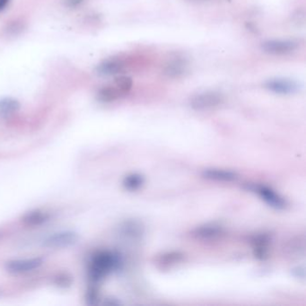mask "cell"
Listing matches in <instances>:
<instances>
[{"label": "cell", "mask_w": 306, "mask_h": 306, "mask_svg": "<svg viewBox=\"0 0 306 306\" xmlns=\"http://www.w3.org/2000/svg\"><path fill=\"white\" fill-rule=\"evenodd\" d=\"M121 264V256L115 252L103 250L93 253L87 265L90 281L93 284L99 283L111 272L119 270Z\"/></svg>", "instance_id": "obj_1"}, {"label": "cell", "mask_w": 306, "mask_h": 306, "mask_svg": "<svg viewBox=\"0 0 306 306\" xmlns=\"http://www.w3.org/2000/svg\"><path fill=\"white\" fill-rule=\"evenodd\" d=\"M244 189L259 195L261 200L275 209H285L288 206L286 200L267 186L258 183H246Z\"/></svg>", "instance_id": "obj_2"}, {"label": "cell", "mask_w": 306, "mask_h": 306, "mask_svg": "<svg viewBox=\"0 0 306 306\" xmlns=\"http://www.w3.org/2000/svg\"><path fill=\"white\" fill-rule=\"evenodd\" d=\"M224 100V95L219 92L206 91L192 97L189 105L195 110H211L219 106Z\"/></svg>", "instance_id": "obj_3"}, {"label": "cell", "mask_w": 306, "mask_h": 306, "mask_svg": "<svg viewBox=\"0 0 306 306\" xmlns=\"http://www.w3.org/2000/svg\"><path fill=\"white\" fill-rule=\"evenodd\" d=\"M79 234L75 231L57 232L47 236L43 240V245L51 249H63L75 244L79 241Z\"/></svg>", "instance_id": "obj_4"}, {"label": "cell", "mask_w": 306, "mask_h": 306, "mask_svg": "<svg viewBox=\"0 0 306 306\" xmlns=\"http://www.w3.org/2000/svg\"><path fill=\"white\" fill-rule=\"evenodd\" d=\"M43 264V260L40 257L26 258L7 261L5 269L11 274H25L38 270Z\"/></svg>", "instance_id": "obj_5"}, {"label": "cell", "mask_w": 306, "mask_h": 306, "mask_svg": "<svg viewBox=\"0 0 306 306\" xmlns=\"http://www.w3.org/2000/svg\"><path fill=\"white\" fill-rule=\"evenodd\" d=\"M264 87L278 94H292L299 90V86L296 81L286 79H269L264 83Z\"/></svg>", "instance_id": "obj_6"}, {"label": "cell", "mask_w": 306, "mask_h": 306, "mask_svg": "<svg viewBox=\"0 0 306 306\" xmlns=\"http://www.w3.org/2000/svg\"><path fill=\"white\" fill-rule=\"evenodd\" d=\"M298 48V43L291 40H271L262 44V50L269 54L284 55L290 53Z\"/></svg>", "instance_id": "obj_7"}, {"label": "cell", "mask_w": 306, "mask_h": 306, "mask_svg": "<svg viewBox=\"0 0 306 306\" xmlns=\"http://www.w3.org/2000/svg\"><path fill=\"white\" fill-rule=\"evenodd\" d=\"M271 241V236L266 234H260L253 236L252 239L253 254L258 260H265L269 257Z\"/></svg>", "instance_id": "obj_8"}, {"label": "cell", "mask_w": 306, "mask_h": 306, "mask_svg": "<svg viewBox=\"0 0 306 306\" xmlns=\"http://www.w3.org/2000/svg\"><path fill=\"white\" fill-rule=\"evenodd\" d=\"M204 178L217 182H233L238 178V175L235 171L224 169L208 168L202 171Z\"/></svg>", "instance_id": "obj_9"}, {"label": "cell", "mask_w": 306, "mask_h": 306, "mask_svg": "<svg viewBox=\"0 0 306 306\" xmlns=\"http://www.w3.org/2000/svg\"><path fill=\"white\" fill-rule=\"evenodd\" d=\"M223 232V227L219 224H206L195 228L193 231V235L196 238L210 240L220 236Z\"/></svg>", "instance_id": "obj_10"}, {"label": "cell", "mask_w": 306, "mask_h": 306, "mask_svg": "<svg viewBox=\"0 0 306 306\" xmlns=\"http://www.w3.org/2000/svg\"><path fill=\"white\" fill-rule=\"evenodd\" d=\"M285 253L290 257L303 256L305 254V236L304 235H297L294 238L290 239L285 243Z\"/></svg>", "instance_id": "obj_11"}, {"label": "cell", "mask_w": 306, "mask_h": 306, "mask_svg": "<svg viewBox=\"0 0 306 306\" xmlns=\"http://www.w3.org/2000/svg\"><path fill=\"white\" fill-rule=\"evenodd\" d=\"M50 215L41 209H34L29 211L22 217V221L25 225L28 226H39L41 224H45L50 220Z\"/></svg>", "instance_id": "obj_12"}, {"label": "cell", "mask_w": 306, "mask_h": 306, "mask_svg": "<svg viewBox=\"0 0 306 306\" xmlns=\"http://www.w3.org/2000/svg\"><path fill=\"white\" fill-rule=\"evenodd\" d=\"M124 68L123 62L119 60H109L103 61L97 68L98 75L103 76L117 75L120 72L122 71Z\"/></svg>", "instance_id": "obj_13"}, {"label": "cell", "mask_w": 306, "mask_h": 306, "mask_svg": "<svg viewBox=\"0 0 306 306\" xmlns=\"http://www.w3.org/2000/svg\"><path fill=\"white\" fill-rule=\"evenodd\" d=\"M20 103L16 99L6 97L0 99V117H9L20 110Z\"/></svg>", "instance_id": "obj_14"}, {"label": "cell", "mask_w": 306, "mask_h": 306, "mask_svg": "<svg viewBox=\"0 0 306 306\" xmlns=\"http://www.w3.org/2000/svg\"><path fill=\"white\" fill-rule=\"evenodd\" d=\"M121 232L129 238H139L144 233V226L139 221H128L121 226Z\"/></svg>", "instance_id": "obj_15"}, {"label": "cell", "mask_w": 306, "mask_h": 306, "mask_svg": "<svg viewBox=\"0 0 306 306\" xmlns=\"http://www.w3.org/2000/svg\"><path fill=\"white\" fill-rule=\"evenodd\" d=\"M145 182V178L142 175L139 174H131L128 175L123 179L122 185L125 189H128L129 192H135L139 189Z\"/></svg>", "instance_id": "obj_16"}, {"label": "cell", "mask_w": 306, "mask_h": 306, "mask_svg": "<svg viewBox=\"0 0 306 306\" xmlns=\"http://www.w3.org/2000/svg\"><path fill=\"white\" fill-rule=\"evenodd\" d=\"M121 92L116 87L106 86L99 91L98 99L103 103H110V102L117 100L121 95Z\"/></svg>", "instance_id": "obj_17"}, {"label": "cell", "mask_w": 306, "mask_h": 306, "mask_svg": "<svg viewBox=\"0 0 306 306\" xmlns=\"http://www.w3.org/2000/svg\"><path fill=\"white\" fill-rule=\"evenodd\" d=\"M186 66L180 61H173L164 68V74L169 78H179L184 74Z\"/></svg>", "instance_id": "obj_18"}, {"label": "cell", "mask_w": 306, "mask_h": 306, "mask_svg": "<svg viewBox=\"0 0 306 306\" xmlns=\"http://www.w3.org/2000/svg\"><path fill=\"white\" fill-rule=\"evenodd\" d=\"M182 259H183V254L173 252V253H164L157 259V261H158V263L163 265V266H169L171 264L180 262Z\"/></svg>", "instance_id": "obj_19"}, {"label": "cell", "mask_w": 306, "mask_h": 306, "mask_svg": "<svg viewBox=\"0 0 306 306\" xmlns=\"http://www.w3.org/2000/svg\"><path fill=\"white\" fill-rule=\"evenodd\" d=\"M132 86H133L132 79L126 75H121L115 79V87L121 93H128L129 90H131Z\"/></svg>", "instance_id": "obj_20"}, {"label": "cell", "mask_w": 306, "mask_h": 306, "mask_svg": "<svg viewBox=\"0 0 306 306\" xmlns=\"http://www.w3.org/2000/svg\"><path fill=\"white\" fill-rule=\"evenodd\" d=\"M99 301V292L97 288H91L86 292V303L90 305L97 304Z\"/></svg>", "instance_id": "obj_21"}, {"label": "cell", "mask_w": 306, "mask_h": 306, "mask_svg": "<svg viewBox=\"0 0 306 306\" xmlns=\"http://www.w3.org/2000/svg\"><path fill=\"white\" fill-rule=\"evenodd\" d=\"M292 273L296 278L304 280L305 279V269L303 266L293 269Z\"/></svg>", "instance_id": "obj_22"}, {"label": "cell", "mask_w": 306, "mask_h": 306, "mask_svg": "<svg viewBox=\"0 0 306 306\" xmlns=\"http://www.w3.org/2000/svg\"><path fill=\"white\" fill-rule=\"evenodd\" d=\"M85 0H66V6L68 7H76L84 2Z\"/></svg>", "instance_id": "obj_23"}, {"label": "cell", "mask_w": 306, "mask_h": 306, "mask_svg": "<svg viewBox=\"0 0 306 306\" xmlns=\"http://www.w3.org/2000/svg\"><path fill=\"white\" fill-rule=\"evenodd\" d=\"M10 0H0V12L3 11L7 7Z\"/></svg>", "instance_id": "obj_24"}]
</instances>
